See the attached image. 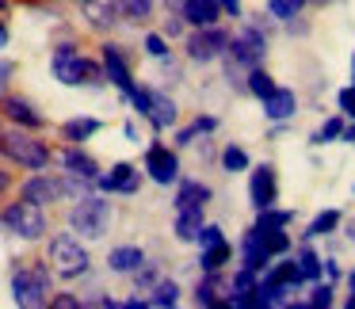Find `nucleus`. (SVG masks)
<instances>
[{"instance_id":"1a4fd4ad","label":"nucleus","mask_w":355,"mask_h":309,"mask_svg":"<svg viewBox=\"0 0 355 309\" xmlns=\"http://www.w3.org/2000/svg\"><path fill=\"white\" fill-rule=\"evenodd\" d=\"M24 199L27 202H39V206H50V202L69 199V191H65V176H46V172H35V176L24 184Z\"/></svg>"},{"instance_id":"9d476101","label":"nucleus","mask_w":355,"mask_h":309,"mask_svg":"<svg viewBox=\"0 0 355 309\" xmlns=\"http://www.w3.org/2000/svg\"><path fill=\"white\" fill-rule=\"evenodd\" d=\"M146 172H149V179H153V184H161V187L176 184V176H180L176 153H172L168 145H149L146 149Z\"/></svg>"},{"instance_id":"dca6fc26","label":"nucleus","mask_w":355,"mask_h":309,"mask_svg":"<svg viewBox=\"0 0 355 309\" xmlns=\"http://www.w3.org/2000/svg\"><path fill=\"white\" fill-rule=\"evenodd\" d=\"M80 8L96 31H111L119 24V0H80Z\"/></svg>"},{"instance_id":"a19ab883","label":"nucleus","mask_w":355,"mask_h":309,"mask_svg":"<svg viewBox=\"0 0 355 309\" xmlns=\"http://www.w3.org/2000/svg\"><path fill=\"white\" fill-rule=\"evenodd\" d=\"M46 306H54V309H77L80 298H77V294H58V298L46 301Z\"/></svg>"},{"instance_id":"37998d69","label":"nucleus","mask_w":355,"mask_h":309,"mask_svg":"<svg viewBox=\"0 0 355 309\" xmlns=\"http://www.w3.org/2000/svg\"><path fill=\"white\" fill-rule=\"evenodd\" d=\"M218 8H222V12H230V16L237 19V16H241V0H218Z\"/></svg>"},{"instance_id":"9b49d317","label":"nucleus","mask_w":355,"mask_h":309,"mask_svg":"<svg viewBox=\"0 0 355 309\" xmlns=\"http://www.w3.org/2000/svg\"><path fill=\"white\" fill-rule=\"evenodd\" d=\"M100 50H103V77H107L123 96H130V88H134V73H130V65H126V58H123V46L107 42V46H100Z\"/></svg>"},{"instance_id":"72a5a7b5","label":"nucleus","mask_w":355,"mask_h":309,"mask_svg":"<svg viewBox=\"0 0 355 309\" xmlns=\"http://www.w3.org/2000/svg\"><path fill=\"white\" fill-rule=\"evenodd\" d=\"M291 222V210H275V206H268V210H260V229H283V225Z\"/></svg>"},{"instance_id":"412c9836","label":"nucleus","mask_w":355,"mask_h":309,"mask_svg":"<svg viewBox=\"0 0 355 309\" xmlns=\"http://www.w3.org/2000/svg\"><path fill=\"white\" fill-rule=\"evenodd\" d=\"M210 202V187L199 184V179H187V184H180L176 191V210H202Z\"/></svg>"},{"instance_id":"2eb2a0df","label":"nucleus","mask_w":355,"mask_h":309,"mask_svg":"<svg viewBox=\"0 0 355 309\" xmlns=\"http://www.w3.org/2000/svg\"><path fill=\"white\" fill-rule=\"evenodd\" d=\"M62 168L69 172V176H77V179H85V184H92L96 187V179H100V164L92 161V157L85 153V149H65L62 153Z\"/></svg>"},{"instance_id":"6ab92c4d","label":"nucleus","mask_w":355,"mask_h":309,"mask_svg":"<svg viewBox=\"0 0 355 309\" xmlns=\"http://www.w3.org/2000/svg\"><path fill=\"white\" fill-rule=\"evenodd\" d=\"M180 8H184V19L191 27H214L222 16L218 0H180Z\"/></svg>"},{"instance_id":"473e14b6","label":"nucleus","mask_w":355,"mask_h":309,"mask_svg":"<svg viewBox=\"0 0 355 309\" xmlns=\"http://www.w3.org/2000/svg\"><path fill=\"white\" fill-rule=\"evenodd\" d=\"M294 263H298L302 279H317V275H321V260H317V252H313V248H302V252H298V260H294Z\"/></svg>"},{"instance_id":"f704fd0d","label":"nucleus","mask_w":355,"mask_h":309,"mask_svg":"<svg viewBox=\"0 0 355 309\" xmlns=\"http://www.w3.org/2000/svg\"><path fill=\"white\" fill-rule=\"evenodd\" d=\"M222 168L225 172H245L248 168V153H245V149H237V145H230L222 153Z\"/></svg>"},{"instance_id":"f03ea898","label":"nucleus","mask_w":355,"mask_h":309,"mask_svg":"<svg viewBox=\"0 0 355 309\" xmlns=\"http://www.w3.org/2000/svg\"><path fill=\"white\" fill-rule=\"evenodd\" d=\"M50 283H54L50 263H19V267L12 271V298H16V306H24V309L46 306L50 301Z\"/></svg>"},{"instance_id":"ea45409f","label":"nucleus","mask_w":355,"mask_h":309,"mask_svg":"<svg viewBox=\"0 0 355 309\" xmlns=\"http://www.w3.org/2000/svg\"><path fill=\"white\" fill-rule=\"evenodd\" d=\"M12 77H16V65H12V62H0V96H8Z\"/></svg>"},{"instance_id":"09e8293b","label":"nucleus","mask_w":355,"mask_h":309,"mask_svg":"<svg viewBox=\"0 0 355 309\" xmlns=\"http://www.w3.org/2000/svg\"><path fill=\"white\" fill-rule=\"evenodd\" d=\"M313 4H332V0H313Z\"/></svg>"},{"instance_id":"5701e85b","label":"nucleus","mask_w":355,"mask_h":309,"mask_svg":"<svg viewBox=\"0 0 355 309\" xmlns=\"http://www.w3.org/2000/svg\"><path fill=\"white\" fill-rule=\"evenodd\" d=\"M268 260H271V256H268V248L260 245V233L248 229V233H245V267L263 271V267H268Z\"/></svg>"},{"instance_id":"79ce46f5","label":"nucleus","mask_w":355,"mask_h":309,"mask_svg":"<svg viewBox=\"0 0 355 309\" xmlns=\"http://www.w3.org/2000/svg\"><path fill=\"white\" fill-rule=\"evenodd\" d=\"M340 107H344L347 115L355 118V85H352V88H344V92H340Z\"/></svg>"},{"instance_id":"393cba45","label":"nucleus","mask_w":355,"mask_h":309,"mask_svg":"<svg viewBox=\"0 0 355 309\" xmlns=\"http://www.w3.org/2000/svg\"><path fill=\"white\" fill-rule=\"evenodd\" d=\"M225 260H230V245H225V237H222V240H214V245L202 248L199 267H202V271H222V263H225Z\"/></svg>"},{"instance_id":"a211bd4d","label":"nucleus","mask_w":355,"mask_h":309,"mask_svg":"<svg viewBox=\"0 0 355 309\" xmlns=\"http://www.w3.org/2000/svg\"><path fill=\"white\" fill-rule=\"evenodd\" d=\"M141 118H149L157 130H168V126L176 123V103H172V96L153 92V88H149V107H146V115H141Z\"/></svg>"},{"instance_id":"f257e3e1","label":"nucleus","mask_w":355,"mask_h":309,"mask_svg":"<svg viewBox=\"0 0 355 309\" xmlns=\"http://www.w3.org/2000/svg\"><path fill=\"white\" fill-rule=\"evenodd\" d=\"M50 69H54V77L62 80V85L69 88H100L103 80V65H96L92 58H80V50L73 46V42H62V46H54V58H50Z\"/></svg>"},{"instance_id":"c03bdc74","label":"nucleus","mask_w":355,"mask_h":309,"mask_svg":"<svg viewBox=\"0 0 355 309\" xmlns=\"http://www.w3.org/2000/svg\"><path fill=\"white\" fill-rule=\"evenodd\" d=\"M180 31H184V19H172V16H168V24H164V35H172V39H176Z\"/></svg>"},{"instance_id":"4468645a","label":"nucleus","mask_w":355,"mask_h":309,"mask_svg":"<svg viewBox=\"0 0 355 309\" xmlns=\"http://www.w3.org/2000/svg\"><path fill=\"white\" fill-rule=\"evenodd\" d=\"M0 111H4L16 126H24V130H42V126H46V118H42L27 100H19V96H0Z\"/></svg>"},{"instance_id":"f8f14e48","label":"nucleus","mask_w":355,"mask_h":309,"mask_svg":"<svg viewBox=\"0 0 355 309\" xmlns=\"http://www.w3.org/2000/svg\"><path fill=\"white\" fill-rule=\"evenodd\" d=\"M248 199H252V206H256V210L275 206V199H279V184H275V168H271V164H260V168L252 172V179H248Z\"/></svg>"},{"instance_id":"a18cd8bd","label":"nucleus","mask_w":355,"mask_h":309,"mask_svg":"<svg viewBox=\"0 0 355 309\" xmlns=\"http://www.w3.org/2000/svg\"><path fill=\"white\" fill-rule=\"evenodd\" d=\"M8 39H12V31H8V24H4V19H0V50L8 46Z\"/></svg>"},{"instance_id":"39448f33","label":"nucleus","mask_w":355,"mask_h":309,"mask_svg":"<svg viewBox=\"0 0 355 309\" xmlns=\"http://www.w3.org/2000/svg\"><path fill=\"white\" fill-rule=\"evenodd\" d=\"M111 225V202L100 199V195H80L69 210V229L80 233L88 240H100Z\"/></svg>"},{"instance_id":"4be33fe9","label":"nucleus","mask_w":355,"mask_h":309,"mask_svg":"<svg viewBox=\"0 0 355 309\" xmlns=\"http://www.w3.org/2000/svg\"><path fill=\"white\" fill-rule=\"evenodd\" d=\"M100 118H69V123L62 126L65 141H73V145H80V141H88L92 134H100Z\"/></svg>"},{"instance_id":"8fccbe9b","label":"nucleus","mask_w":355,"mask_h":309,"mask_svg":"<svg viewBox=\"0 0 355 309\" xmlns=\"http://www.w3.org/2000/svg\"><path fill=\"white\" fill-rule=\"evenodd\" d=\"M352 290H355V271H352Z\"/></svg>"},{"instance_id":"ddd939ff","label":"nucleus","mask_w":355,"mask_h":309,"mask_svg":"<svg viewBox=\"0 0 355 309\" xmlns=\"http://www.w3.org/2000/svg\"><path fill=\"white\" fill-rule=\"evenodd\" d=\"M138 184H141V172L134 168V164H126V161H119L107 176L96 179V187H100V191H111V195H134Z\"/></svg>"},{"instance_id":"58836bf2","label":"nucleus","mask_w":355,"mask_h":309,"mask_svg":"<svg viewBox=\"0 0 355 309\" xmlns=\"http://www.w3.org/2000/svg\"><path fill=\"white\" fill-rule=\"evenodd\" d=\"M332 301V286L324 283V286H313V294H309V306H329Z\"/></svg>"},{"instance_id":"b1692460","label":"nucleus","mask_w":355,"mask_h":309,"mask_svg":"<svg viewBox=\"0 0 355 309\" xmlns=\"http://www.w3.org/2000/svg\"><path fill=\"white\" fill-rule=\"evenodd\" d=\"M176 301H180V286L172 283V279H157V283L149 286L146 306H176Z\"/></svg>"},{"instance_id":"cd10ccee","label":"nucleus","mask_w":355,"mask_h":309,"mask_svg":"<svg viewBox=\"0 0 355 309\" xmlns=\"http://www.w3.org/2000/svg\"><path fill=\"white\" fill-rule=\"evenodd\" d=\"M256 233H260V245L268 248V256H279V252L291 248V237H286L283 229H260V225H256Z\"/></svg>"},{"instance_id":"c85d7f7f","label":"nucleus","mask_w":355,"mask_h":309,"mask_svg":"<svg viewBox=\"0 0 355 309\" xmlns=\"http://www.w3.org/2000/svg\"><path fill=\"white\" fill-rule=\"evenodd\" d=\"M153 4L157 0H119V12H123L126 19H134V24H141V19L153 16Z\"/></svg>"},{"instance_id":"0eeeda50","label":"nucleus","mask_w":355,"mask_h":309,"mask_svg":"<svg viewBox=\"0 0 355 309\" xmlns=\"http://www.w3.org/2000/svg\"><path fill=\"white\" fill-rule=\"evenodd\" d=\"M225 54H230L233 65H241V69H256V65L263 62V54H268V39H263L256 27H245L237 39H230Z\"/></svg>"},{"instance_id":"49530a36","label":"nucleus","mask_w":355,"mask_h":309,"mask_svg":"<svg viewBox=\"0 0 355 309\" xmlns=\"http://www.w3.org/2000/svg\"><path fill=\"white\" fill-rule=\"evenodd\" d=\"M8 187H12V176H8V172H4V168H0V195L8 191Z\"/></svg>"},{"instance_id":"20e7f679","label":"nucleus","mask_w":355,"mask_h":309,"mask_svg":"<svg viewBox=\"0 0 355 309\" xmlns=\"http://www.w3.org/2000/svg\"><path fill=\"white\" fill-rule=\"evenodd\" d=\"M0 153L27 172H42L50 164V145L39 138H31L27 130H4L0 134Z\"/></svg>"},{"instance_id":"a878e982","label":"nucleus","mask_w":355,"mask_h":309,"mask_svg":"<svg viewBox=\"0 0 355 309\" xmlns=\"http://www.w3.org/2000/svg\"><path fill=\"white\" fill-rule=\"evenodd\" d=\"M202 229V210H176V237L195 240V233Z\"/></svg>"},{"instance_id":"2f4dec72","label":"nucleus","mask_w":355,"mask_h":309,"mask_svg":"<svg viewBox=\"0 0 355 309\" xmlns=\"http://www.w3.org/2000/svg\"><path fill=\"white\" fill-rule=\"evenodd\" d=\"M336 225H340V214H336V210H324V214H317L313 222H309L306 237H324V233H332Z\"/></svg>"},{"instance_id":"423d86ee","label":"nucleus","mask_w":355,"mask_h":309,"mask_svg":"<svg viewBox=\"0 0 355 309\" xmlns=\"http://www.w3.org/2000/svg\"><path fill=\"white\" fill-rule=\"evenodd\" d=\"M0 225L19 240L46 237V214H42L39 202H27V199H19V202H12V206L0 210Z\"/></svg>"},{"instance_id":"7ed1b4c3","label":"nucleus","mask_w":355,"mask_h":309,"mask_svg":"<svg viewBox=\"0 0 355 309\" xmlns=\"http://www.w3.org/2000/svg\"><path fill=\"white\" fill-rule=\"evenodd\" d=\"M46 263H50V271L62 275V279H80V275H88V267H92V256H88V248L80 245V237L58 233V237L50 240Z\"/></svg>"},{"instance_id":"de8ad7c7","label":"nucleus","mask_w":355,"mask_h":309,"mask_svg":"<svg viewBox=\"0 0 355 309\" xmlns=\"http://www.w3.org/2000/svg\"><path fill=\"white\" fill-rule=\"evenodd\" d=\"M352 85H355V62H352Z\"/></svg>"},{"instance_id":"bb28decb","label":"nucleus","mask_w":355,"mask_h":309,"mask_svg":"<svg viewBox=\"0 0 355 309\" xmlns=\"http://www.w3.org/2000/svg\"><path fill=\"white\" fill-rule=\"evenodd\" d=\"M218 283H222L218 271H207V279H202L199 290H195V301H199V306H222L225 298H218Z\"/></svg>"},{"instance_id":"6e6552de","label":"nucleus","mask_w":355,"mask_h":309,"mask_svg":"<svg viewBox=\"0 0 355 309\" xmlns=\"http://www.w3.org/2000/svg\"><path fill=\"white\" fill-rule=\"evenodd\" d=\"M225 46H230V35L218 31V24L214 27H195V35H187V58H191V62H202V65L222 58Z\"/></svg>"},{"instance_id":"e433bc0d","label":"nucleus","mask_w":355,"mask_h":309,"mask_svg":"<svg viewBox=\"0 0 355 309\" xmlns=\"http://www.w3.org/2000/svg\"><path fill=\"white\" fill-rule=\"evenodd\" d=\"M146 54L157 58V62L168 58V42H164V35H146Z\"/></svg>"},{"instance_id":"aec40b11","label":"nucleus","mask_w":355,"mask_h":309,"mask_svg":"<svg viewBox=\"0 0 355 309\" xmlns=\"http://www.w3.org/2000/svg\"><path fill=\"white\" fill-rule=\"evenodd\" d=\"M141 263H146V252H141L138 245H119V248H111V256H107V267L115 271V275H130Z\"/></svg>"},{"instance_id":"c9c22d12","label":"nucleus","mask_w":355,"mask_h":309,"mask_svg":"<svg viewBox=\"0 0 355 309\" xmlns=\"http://www.w3.org/2000/svg\"><path fill=\"white\" fill-rule=\"evenodd\" d=\"M302 4H306V0H268L271 16H279V19H294L302 12Z\"/></svg>"},{"instance_id":"3c124183","label":"nucleus","mask_w":355,"mask_h":309,"mask_svg":"<svg viewBox=\"0 0 355 309\" xmlns=\"http://www.w3.org/2000/svg\"><path fill=\"white\" fill-rule=\"evenodd\" d=\"M0 12H4V0H0Z\"/></svg>"},{"instance_id":"4c0bfd02","label":"nucleus","mask_w":355,"mask_h":309,"mask_svg":"<svg viewBox=\"0 0 355 309\" xmlns=\"http://www.w3.org/2000/svg\"><path fill=\"white\" fill-rule=\"evenodd\" d=\"M340 130H344V126H340V118H329V123L321 126V130L313 134V145H324V141H332V138H340Z\"/></svg>"},{"instance_id":"7c9ffc66","label":"nucleus","mask_w":355,"mask_h":309,"mask_svg":"<svg viewBox=\"0 0 355 309\" xmlns=\"http://www.w3.org/2000/svg\"><path fill=\"white\" fill-rule=\"evenodd\" d=\"M248 92H252V96H260V100H263V96H271V92H275V80H271L268 73H263L260 65H256V69H248Z\"/></svg>"},{"instance_id":"f3484780","label":"nucleus","mask_w":355,"mask_h":309,"mask_svg":"<svg viewBox=\"0 0 355 309\" xmlns=\"http://www.w3.org/2000/svg\"><path fill=\"white\" fill-rule=\"evenodd\" d=\"M294 111H298V96H294L291 88H275L271 96H263V115H268L271 123L294 118Z\"/></svg>"},{"instance_id":"c756f323","label":"nucleus","mask_w":355,"mask_h":309,"mask_svg":"<svg viewBox=\"0 0 355 309\" xmlns=\"http://www.w3.org/2000/svg\"><path fill=\"white\" fill-rule=\"evenodd\" d=\"M214 126H218V118H202V115H199L191 126H184V130L176 134V145H191V141L199 138V134H210Z\"/></svg>"}]
</instances>
